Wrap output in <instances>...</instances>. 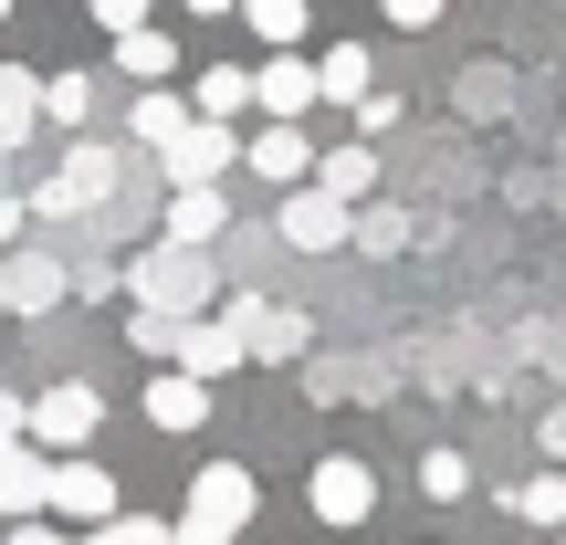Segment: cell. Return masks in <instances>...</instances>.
<instances>
[{"label": "cell", "instance_id": "6da1fadb", "mask_svg": "<svg viewBox=\"0 0 566 545\" xmlns=\"http://www.w3.org/2000/svg\"><path fill=\"white\" fill-rule=\"evenodd\" d=\"M126 294H137L147 315H210L221 283H210V263H200L189 242H147L137 263H126Z\"/></svg>", "mask_w": 566, "mask_h": 545}, {"label": "cell", "instance_id": "7a4b0ae2", "mask_svg": "<svg viewBox=\"0 0 566 545\" xmlns=\"http://www.w3.org/2000/svg\"><path fill=\"white\" fill-rule=\"evenodd\" d=\"M263 514V483H252L242 462H200V483H189V514H179V545H231Z\"/></svg>", "mask_w": 566, "mask_h": 545}, {"label": "cell", "instance_id": "3957f363", "mask_svg": "<svg viewBox=\"0 0 566 545\" xmlns=\"http://www.w3.org/2000/svg\"><path fill=\"white\" fill-rule=\"evenodd\" d=\"M105 189H116V158H105L95 137H74V147H63V168L32 189V210H42V221H74V210H105Z\"/></svg>", "mask_w": 566, "mask_h": 545}, {"label": "cell", "instance_id": "277c9868", "mask_svg": "<svg viewBox=\"0 0 566 545\" xmlns=\"http://www.w3.org/2000/svg\"><path fill=\"white\" fill-rule=\"evenodd\" d=\"M304 504H315V525H367V514H378V472L357 462V451H325L315 462V483H304Z\"/></svg>", "mask_w": 566, "mask_h": 545}, {"label": "cell", "instance_id": "5b68a950", "mask_svg": "<svg viewBox=\"0 0 566 545\" xmlns=\"http://www.w3.org/2000/svg\"><path fill=\"white\" fill-rule=\"evenodd\" d=\"M231 158H242V126H221V116H189L179 137L158 147V168H168V179H179V189H200V179H221Z\"/></svg>", "mask_w": 566, "mask_h": 545}, {"label": "cell", "instance_id": "8992f818", "mask_svg": "<svg viewBox=\"0 0 566 545\" xmlns=\"http://www.w3.org/2000/svg\"><path fill=\"white\" fill-rule=\"evenodd\" d=\"M283 242H294V252H336V242H357V200H336V189H315V179H304L294 189V200H283Z\"/></svg>", "mask_w": 566, "mask_h": 545}, {"label": "cell", "instance_id": "52a82bcc", "mask_svg": "<svg viewBox=\"0 0 566 545\" xmlns=\"http://www.w3.org/2000/svg\"><path fill=\"white\" fill-rule=\"evenodd\" d=\"M95 430H105V399L84 378H63V388H42V399H32V441L42 451H84Z\"/></svg>", "mask_w": 566, "mask_h": 545}, {"label": "cell", "instance_id": "ba28073f", "mask_svg": "<svg viewBox=\"0 0 566 545\" xmlns=\"http://www.w3.org/2000/svg\"><path fill=\"white\" fill-rule=\"evenodd\" d=\"M0 514H53V462H42V441H0Z\"/></svg>", "mask_w": 566, "mask_h": 545}, {"label": "cell", "instance_id": "9c48e42d", "mask_svg": "<svg viewBox=\"0 0 566 545\" xmlns=\"http://www.w3.org/2000/svg\"><path fill=\"white\" fill-rule=\"evenodd\" d=\"M242 168H252V179H273V189H304V179H315V147H304V126H294V116H273L263 137L242 147Z\"/></svg>", "mask_w": 566, "mask_h": 545}, {"label": "cell", "instance_id": "30bf717a", "mask_svg": "<svg viewBox=\"0 0 566 545\" xmlns=\"http://www.w3.org/2000/svg\"><path fill=\"white\" fill-rule=\"evenodd\" d=\"M210 420V378L200 367H158L147 378V430H200Z\"/></svg>", "mask_w": 566, "mask_h": 545}, {"label": "cell", "instance_id": "8fae6325", "mask_svg": "<svg viewBox=\"0 0 566 545\" xmlns=\"http://www.w3.org/2000/svg\"><path fill=\"white\" fill-rule=\"evenodd\" d=\"M53 514H74V525H116V472H105V462H53Z\"/></svg>", "mask_w": 566, "mask_h": 545}, {"label": "cell", "instance_id": "7c38bea8", "mask_svg": "<svg viewBox=\"0 0 566 545\" xmlns=\"http://www.w3.org/2000/svg\"><path fill=\"white\" fill-rule=\"evenodd\" d=\"M252 95H263V116H304V105H325V84H315V63H304V53H263Z\"/></svg>", "mask_w": 566, "mask_h": 545}, {"label": "cell", "instance_id": "4fadbf2b", "mask_svg": "<svg viewBox=\"0 0 566 545\" xmlns=\"http://www.w3.org/2000/svg\"><path fill=\"white\" fill-rule=\"evenodd\" d=\"M221 221H231L221 179H200V189H179V200H168V231H158V242H189V252H210V242H221Z\"/></svg>", "mask_w": 566, "mask_h": 545}, {"label": "cell", "instance_id": "5bb4252c", "mask_svg": "<svg viewBox=\"0 0 566 545\" xmlns=\"http://www.w3.org/2000/svg\"><path fill=\"white\" fill-rule=\"evenodd\" d=\"M231 325H242L252 357H294L304 346V315H283V304H263V294H231Z\"/></svg>", "mask_w": 566, "mask_h": 545}, {"label": "cell", "instance_id": "9a60e30c", "mask_svg": "<svg viewBox=\"0 0 566 545\" xmlns=\"http://www.w3.org/2000/svg\"><path fill=\"white\" fill-rule=\"evenodd\" d=\"M42 126V74H21V63H0V158H11L21 137Z\"/></svg>", "mask_w": 566, "mask_h": 545}, {"label": "cell", "instance_id": "2e32d148", "mask_svg": "<svg viewBox=\"0 0 566 545\" xmlns=\"http://www.w3.org/2000/svg\"><path fill=\"white\" fill-rule=\"evenodd\" d=\"M189 105H200V116H221V126H242V116H252L263 95H252V74H242V63H210V74H200V95H189Z\"/></svg>", "mask_w": 566, "mask_h": 545}, {"label": "cell", "instance_id": "e0dca14e", "mask_svg": "<svg viewBox=\"0 0 566 545\" xmlns=\"http://www.w3.org/2000/svg\"><path fill=\"white\" fill-rule=\"evenodd\" d=\"M0 283H11V315H53V304H63V273L42 263V252H21V263H0Z\"/></svg>", "mask_w": 566, "mask_h": 545}, {"label": "cell", "instance_id": "ac0fdd59", "mask_svg": "<svg viewBox=\"0 0 566 545\" xmlns=\"http://www.w3.org/2000/svg\"><path fill=\"white\" fill-rule=\"evenodd\" d=\"M242 32L263 42V53H294L304 42V0H242Z\"/></svg>", "mask_w": 566, "mask_h": 545}, {"label": "cell", "instance_id": "d6986e66", "mask_svg": "<svg viewBox=\"0 0 566 545\" xmlns=\"http://www.w3.org/2000/svg\"><path fill=\"white\" fill-rule=\"evenodd\" d=\"M315 84H325V105H367V95H378V84H367V53H357V42H336V53L315 63Z\"/></svg>", "mask_w": 566, "mask_h": 545}, {"label": "cell", "instance_id": "ffe728a7", "mask_svg": "<svg viewBox=\"0 0 566 545\" xmlns=\"http://www.w3.org/2000/svg\"><path fill=\"white\" fill-rule=\"evenodd\" d=\"M116 63L137 84H168V74H179V42H168V32H116Z\"/></svg>", "mask_w": 566, "mask_h": 545}, {"label": "cell", "instance_id": "44dd1931", "mask_svg": "<svg viewBox=\"0 0 566 545\" xmlns=\"http://www.w3.org/2000/svg\"><path fill=\"white\" fill-rule=\"evenodd\" d=\"M189 116H200V105H179L168 84H147V95H137V137H147V147H168V137H179Z\"/></svg>", "mask_w": 566, "mask_h": 545}, {"label": "cell", "instance_id": "7402d4cb", "mask_svg": "<svg viewBox=\"0 0 566 545\" xmlns=\"http://www.w3.org/2000/svg\"><path fill=\"white\" fill-rule=\"evenodd\" d=\"M315 189H336V200H367V189H378V158H367V147H336V158L315 168Z\"/></svg>", "mask_w": 566, "mask_h": 545}, {"label": "cell", "instance_id": "603a6c76", "mask_svg": "<svg viewBox=\"0 0 566 545\" xmlns=\"http://www.w3.org/2000/svg\"><path fill=\"white\" fill-rule=\"evenodd\" d=\"M42 116H53V126H84V116H95V84H84V74H42Z\"/></svg>", "mask_w": 566, "mask_h": 545}, {"label": "cell", "instance_id": "cb8c5ba5", "mask_svg": "<svg viewBox=\"0 0 566 545\" xmlns=\"http://www.w3.org/2000/svg\"><path fill=\"white\" fill-rule=\"evenodd\" d=\"M420 493H430V504H462V493H472V462H462V451H430V462H420Z\"/></svg>", "mask_w": 566, "mask_h": 545}, {"label": "cell", "instance_id": "d4e9b609", "mask_svg": "<svg viewBox=\"0 0 566 545\" xmlns=\"http://www.w3.org/2000/svg\"><path fill=\"white\" fill-rule=\"evenodd\" d=\"M514 514H535V525H566V472H546V483L514 493Z\"/></svg>", "mask_w": 566, "mask_h": 545}, {"label": "cell", "instance_id": "484cf974", "mask_svg": "<svg viewBox=\"0 0 566 545\" xmlns=\"http://www.w3.org/2000/svg\"><path fill=\"white\" fill-rule=\"evenodd\" d=\"M357 242H367V252H399L409 221H399V210H357Z\"/></svg>", "mask_w": 566, "mask_h": 545}, {"label": "cell", "instance_id": "4316f807", "mask_svg": "<svg viewBox=\"0 0 566 545\" xmlns=\"http://www.w3.org/2000/svg\"><path fill=\"white\" fill-rule=\"evenodd\" d=\"M147 11H158V0H95V21H105V32H147Z\"/></svg>", "mask_w": 566, "mask_h": 545}, {"label": "cell", "instance_id": "83f0119b", "mask_svg": "<svg viewBox=\"0 0 566 545\" xmlns=\"http://www.w3.org/2000/svg\"><path fill=\"white\" fill-rule=\"evenodd\" d=\"M357 126H367V137H388V126H409V105H399V95H367V105H357Z\"/></svg>", "mask_w": 566, "mask_h": 545}, {"label": "cell", "instance_id": "f1b7e54d", "mask_svg": "<svg viewBox=\"0 0 566 545\" xmlns=\"http://www.w3.org/2000/svg\"><path fill=\"white\" fill-rule=\"evenodd\" d=\"M388 21H399V32H430V21H441V0H378Z\"/></svg>", "mask_w": 566, "mask_h": 545}, {"label": "cell", "instance_id": "f546056e", "mask_svg": "<svg viewBox=\"0 0 566 545\" xmlns=\"http://www.w3.org/2000/svg\"><path fill=\"white\" fill-rule=\"evenodd\" d=\"M0 545H74V535H63V525H42V514H21V525L0 535Z\"/></svg>", "mask_w": 566, "mask_h": 545}, {"label": "cell", "instance_id": "4dcf8cb0", "mask_svg": "<svg viewBox=\"0 0 566 545\" xmlns=\"http://www.w3.org/2000/svg\"><path fill=\"white\" fill-rule=\"evenodd\" d=\"M0 441H32V399H11V388H0Z\"/></svg>", "mask_w": 566, "mask_h": 545}, {"label": "cell", "instance_id": "1f68e13d", "mask_svg": "<svg viewBox=\"0 0 566 545\" xmlns=\"http://www.w3.org/2000/svg\"><path fill=\"white\" fill-rule=\"evenodd\" d=\"M546 451H556V462H566V409H556V420H546Z\"/></svg>", "mask_w": 566, "mask_h": 545}, {"label": "cell", "instance_id": "d6a6232c", "mask_svg": "<svg viewBox=\"0 0 566 545\" xmlns=\"http://www.w3.org/2000/svg\"><path fill=\"white\" fill-rule=\"evenodd\" d=\"M74 545H126V535H116V525H84V535H74Z\"/></svg>", "mask_w": 566, "mask_h": 545}, {"label": "cell", "instance_id": "836d02e7", "mask_svg": "<svg viewBox=\"0 0 566 545\" xmlns=\"http://www.w3.org/2000/svg\"><path fill=\"white\" fill-rule=\"evenodd\" d=\"M189 11H200V21H221V11H242V0H189Z\"/></svg>", "mask_w": 566, "mask_h": 545}, {"label": "cell", "instance_id": "e575fe53", "mask_svg": "<svg viewBox=\"0 0 566 545\" xmlns=\"http://www.w3.org/2000/svg\"><path fill=\"white\" fill-rule=\"evenodd\" d=\"M11 231H21V200H0V242H11Z\"/></svg>", "mask_w": 566, "mask_h": 545}, {"label": "cell", "instance_id": "d590c367", "mask_svg": "<svg viewBox=\"0 0 566 545\" xmlns=\"http://www.w3.org/2000/svg\"><path fill=\"white\" fill-rule=\"evenodd\" d=\"M0 315H11V283H0Z\"/></svg>", "mask_w": 566, "mask_h": 545}, {"label": "cell", "instance_id": "8d00e7d4", "mask_svg": "<svg viewBox=\"0 0 566 545\" xmlns=\"http://www.w3.org/2000/svg\"><path fill=\"white\" fill-rule=\"evenodd\" d=\"M0 21H11V0H0Z\"/></svg>", "mask_w": 566, "mask_h": 545}]
</instances>
